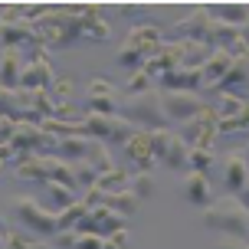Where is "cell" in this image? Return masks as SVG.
<instances>
[{
	"label": "cell",
	"instance_id": "23",
	"mask_svg": "<svg viewBox=\"0 0 249 249\" xmlns=\"http://www.w3.org/2000/svg\"><path fill=\"white\" fill-rule=\"evenodd\" d=\"M158 82L164 86V92H197V89H203V72L200 69H171Z\"/></svg>",
	"mask_w": 249,
	"mask_h": 249
},
{
	"label": "cell",
	"instance_id": "3",
	"mask_svg": "<svg viewBox=\"0 0 249 249\" xmlns=\"http://www.w3.org/2000/svg\"><path fill=\"white\" fill-rule=\"evenodd\" d=\"M118 118L131 122L141 131H158V128H171V118L164 112V99L161 89H148L141 95H124L122 108H118Z\"/></svg>",
	"mask_w": 249,
	"mask_h": 249
},
{
	"label": "cell",
	"instance_id": "41",
	"mask_svg": "<svg viewBox=\"0 0 249 249\" xmlns=\"http://www.w3.org/2000/svg\"><path fill=\"white\" fill-rule=\"evenodd\" d=\"M249 239H236V236H220V243H216V249H246Z\"/></svg>",
	"mask_w": 249,
	"mask_h": 249
},
{
	"label": "cell",
	"instance_id": "14",
	"mask_svg": "<svg viewBox=\"0 0 249 249\" xmlns=\"http://www.w3.org/2000/svg\"><path fill=\"white\" fill-rule=\"evenodd\" d=\"M249 86V50L246 53H239L236 59H233V66H230V72L220 79V86L213 89L216 95H236V99H243V89ZM246 102V99H243Z\"/></svg>",
	"mask_w": 249,
	"mask_h": 249
},
{
	"label": "cell",
	"instance_id": "38",
	"mask_svg": "<svg viewBox=\"0 0 249 249\" xmlns=\"http://www.w3.org/2000/svg\"><path fill=\"white\" fill-rule=\"evenodd\" d=\"M75 243H79V233H75V230H69V233H56V236H53V246L56 249H75Z\"/></svg>",
	"mask_w": 249,
	"mask_h": 249
},
{
	"label": "cell",
	"instance_id": "19",
	"mask_svg": "<svg viewBox=\"0 0 249 249\" xmlns=\"http://www.w3.org/2000/svg\"><path fill=\"white\" fill-rule=\"evenodd\" d=\"M246 180H249V164L243 158V151H233L223 161V187L233 197H239V190L246 187Z\"/></svg>",
	"mask_w": 249,
	"mask_h": 249
},
{
	"label": "cell",
	"instance_id": "40",
	"mask_svg": "<svg viewBox=\"0 0 249 249\" xmlns=\"http://www.w3.org/2000/svg\"><path fill=\"white\" fill-rule=\"evenodd\" d=\"M118 13H122V17H128V20H148V17H151L148 7H135V3H124V7H118Z\"/></svg>",
	"mask_w": 249,
	"mask_h": 249
},
{
	"label": "cell",
	"instance_id": "46",
	"mask_svg": "<svg viewBox=\"0 0 249 249\" xmlns=\"http://www.w3.org/2000/svg\"><path fill=\"white\" fill-rule=\"evenodd\" d=\"M246 249H249V243H246Z\"/></svg>",
	"mask_w": 249,
	"mask_h": 249
},
{
	"label": "cell",
	"instance_id": "32",
	"mask_svg": "<svg viewBox=\"0 0 249 249\" xmlns=\"http://www.w3.org/2000/svg\"><path fill=\"white\" fill-rule=\"evenodd\" d=\"M3 249H46L33 233H20V230H7V239H3Z\"/></svg>",
	"mask_w": 249,
	"mask_h": 249
},
{
	"label": "cell",
	"instance_id": "11",
	"mask_svg": "<svg viewBox=\"0 0 249 249\" xmlns=\"http://www.w3.org/2000/svg\"><path fill=\"white\" fill-rule=\"evenodd\" d=\"M161 99H164V112H167V118L177 122V124L197 118V115L207 108L197 92H161Z\"/></svg>",
	"mask_w": 249,
	"mask_h": 249
},
{
	"label": "cell",
	"instance_id": "39",
	"mask_svg": "<svg viewBox=\"0 0 249 249\" xmlns=\"http://www.w3.org/2000/svg\"><path fill=\"white\" fill-rule=\"evenodd\" d=\"M105 246H108V239L105 236H92V233L79 236V243H75V249H105Z\"/></svg>",
	"mask_w": 249,
	"mask_h": 249
},
{
	"label": "cell",
	"instance_id": "24",
	"mask_svg": "<svg viewBox=\"0 0 249 249\" xmlns=\"http://www.w3.org/2000/svg\"><path fill=\"white\" fill-rule=\"evenodd\" d=\"M180 194H184V200L194 203V207H210V184H207L203 174L187 171V174L180 177Z\"/></svg>",
	"mask_w": 249,
	"mask_h": 249
},
{
	"label": "cell",
	"instance_id": "29",
	"mask_svg": "<svg viewBox=\"0 0 249 249\" xmlns=\"http://www.w3.org/2000/svg\"><path fill=\"white\" fill-rule=\"evenodd\" d=\"M89 213L86 200H79V203H72V207H66V210L56 213V226H59V233H69V230H75L79 226V220Z\"/></svg>",
	"mask_w": 249,
	"mask_h": 249
},
{
	"label": "cell",
	"instance_id": "8",
	"mask_svg": "<svg viewBox=\"0 0 249 249\" xmlns=\"http://www.w3.org/2000/svg\"><path fill=\"white\" fill-rule=\"evenodd\" d=\"M177 135L187 141V148H213V141L220 138V115H216V108L207 105L197 118L180 124Z\"/></svg>",
	"mask_w": 249,
	"mask_h": 249
},
{
	"label": "cell",
	"instance_id": "21",
	"mask_svg": "<svg viewBox=\"0 0 249 249\" xmlns=\"http://www.w3.org/2000/svg\"><path fill=\"white\" fill-rule=\"evenodd\" d=\"M23 69H26L23 50H3V56H0V89H20Z\"/></svg>",
	"mask_w": 249,
	"mask_h": 249
},
{
	"label": "cell",
	"instance_id": "13",
	"mask_svg": "<svg viewBox=\"0 0 249 249\" xmlns=\"http://www.w3.org/2000/svg\"><path fill=\"white\" fill-rule=\"evenodd\" d=\"M53 82H56V75H53V66H50V59H46V53H43V56L26 62L20 89H26V92H50Z\"/></svg>",
	"mask_w": 249,
	"mask_h": 249
},
{
	"label": "cell",
	"instance_id": "44",
	"mask_svg": "<svg viewBox=\"0 0 249 249\" xmlns=\"http://www.w3.org/2000/svg\"><path fill=\"white\" fill-rule=\"evenodd\" d=\"M3 239H7V230L0 226V249H3Z\"/></svg>",
	"mask_w": 249,
	"mask_h": 249
},
{
	"label": "cell",
	"instance_id": "6",
	"mask_svg": "<svg viewBox=\"0 0 249 249\" xmlns=\"http://www.w3.org/2000/svg\"><path fill=\"white\" fill-rule=\"evenodd\" d=\"M135 124L124 122V118H118V115H95V112H86V118H82V135L95 138V141H112V144H128L131 138H135Z\"/></svg>",
	"mask_w": 249,
	"mask_h": 249
},
{
	"label": "cell",
	"instance_id": "7",
	"mask_svg": "<svg viewBox=\"0 0 249 249\" xmlns=\"http://www.w3.org/2000/svg\"><path fill=\"white\" fill-rule=\"evenodd\" d=\"M151 151H154V161L164 164V167H171V171H187V141L177 131L171 128H158V131H151Z\"/></svg>",
	"mask_w": 249,
	"mask_h": 249
},
{
	"label": "cell",
	"instance_id": "33",
	"mask_svg": "<svg viewBox=\"0 0 249 249\" xmlns=\"http://www.w3.org/2000/svg\"><path fill=\"white\" fill-rule=\"evenodd\" d=\"M246 105H249V102L236 99V95H226V92H223V95H216V115H220V122H223V118H236Z\"/></svg>",
	"mask_w": 249,
	"mask_h": 249
},
{
	"label": "cell",
	"instance_id": "34",
	"mask_svg": "<svg viewBox=\"0 0 249 249\" xmlns=\"http://www.w3.org/2000/svg\"><path fill=\"white\" fill-rule=\"evenodd\" d=\"M243 131L249 135V105L236 115V118H223V122H220V138H226V135H243Z\"/></svg>",
	"mask_w": 249,
	"mask_h": 249
},
{
	"label": "cell",
	"instance_id": "16",
	"mask_svg": "<svg viewBox=\"0 0 249 249\" xmlns=\"http://www.w3.org/2000/svg\"><path fill=\"white\" fill-rule=\"evenodd\" d=\"M13 177L23 180V184H50V154H30L20 158L13 167Z\"/></svg>",
	"mask_w": 249,
	"mask_h": 249
},
{
	"label": "cell",
	"instance_id": "42",
	"mask_svg": "<svg viewBox=\"0 0 249 249\" xmlns=\"http://www.w3.org/2000/svg\"><path fill=\"white\" fill-rule=\"evenodd\" d=\"M108 239H112L118 249H128V230H118V233H115V236H108Z\"/></svg>",
	"mask_w": 249,
	"mask_h": 249
},
{
	"label": "cell",
	"instance_id": "1",
	"mask_svg": "<svg viewBox=\"0 0 249 249\" xmlns=\"http://www.w3.org/2000/svg\"><path fill=\"white\" fill-rule=\"evenodd\" d=\"M33 30L46 50L72 46L75 39H82V7H50L33 23Z\"/></svg>",
	"mask_w": 249,
	"mask_h": 249
},
{
	"label": "cell",
	"instance_id": "12",
	"mask_svg": "<svg viewBox=\"0 0 249 249\" xmlns=\"http://www.w3.org/2000/svg\"><path fill=\"white\" fill-rule=\"evenodd\" d=\"M210 23L213 17L207 7H197L190 10L184 20H177L171 26V39H187V43H207V33H210Z\"/></svg>",
	"mask_w": 249,
	"mask_h": 249
},
{
	"label": "cell",
	"instance_id": "36",
	"mask_svg": "<svg viewBox=\"0 0 249 249\" xmlns=\"http://www.w3.org/2000/svg\"><path fill=\"white\" fill-rule=\"evenodd\" d=\"M72 86H75L72 75H59V79L53 82V89H50V99L56 102V105H66V102H69V95H72Z\"/></svg>",
	"mask_w": 249,
	"mask_h": 249
},
{
	"label": "cell",
	"instance_id": "17",
	"mask_svg": "<svg viewBox=\"0 0 249 249\" xmlns=\"http://www.w3.org/2000/svg\"><path fill=\"white\" fill-rule=\"evenodd\" d=\"M33 39H36V30H33L30 20H10V23H0V43H3V50H26Z\"/></svg>",
	"mask_w": 249,
	"mask_h": 249
},
{
	"label": "cell",
	"instance_id": "30",
	"mask_svg": "<svg viewBox=\"0 0 249 249\" xmlns=\"http://www.w3.org/2000/svg\"><path fill=\"white\" fill-rule=\"evenodd\" d=\"M128 180H131V174H128V171H122V167H112L108 174L99 177V184H95V187H102L105 194H122V190H128Z\"/></svg>",
	"mask_w": 249,
	"mask_h": 249
},
{
	"label": "cell",
	"instance_id": "43",
	"mask_svg": "<svg viewBox=\"0 0 249 249\" xmlns=\"http://www.w3.org/2000/svg\"><path fill=\"white\" fill-rule=\"evenodd\" d=\"M239 200H243V207H246V210H249V180H246V187L239 190Z\"/></svg>",
	"mask_w": 249,
	"mask_h": 249
},
{
	"label": "cell",
	"instance_id": "22",
	"mask_svg": "<svg viewBox=\"0 0 249 249\" xmlns=\"http://www.w3.org/2000/svg\"><path fill=\"white\" fill-rule=\"evenodd\" d=\"M233 59H236V56H233L230 50H213V53H210L207 66L200 69V72H203V89H207V92H213V89L220 86V79H223V75L230 72Z\"/></svg>",
	"mask_w": 249,
	"mask_h": 249
},
{
	"label": "cell",
	"instance_id": "20",
	"mask_svg": "<svg viewBox=\"0 0 249 249\" xmlns=\"http://www.w3.org/2000/svg\"><path fill=\"white\" fill-rule=\"evenodd\" d=\"M30 112V92L26 89H0V118L23 122Z\"/></svg>",
	"mask_w": 249,
	"mask_h": 249
},
{
	"label": "cell",
	"instance_id": "25",
	"mask_svg": "<svg viewBox=\"0 0 249 249\" xmlns=\"http://www.w3.org/2000/svg\"><path fill=\"white\" fill-rule=\"evenodd\" d=\"M112 36L108 23L102 20L99 7H82V39H92V43H105Z\"/></svg>",
	"mask_w": 249,
	"mask_h": 249
},
{
	"label": "cell",
	"instance_id": "10",
	"mask_svg": "<svg viewBox=\"0 0 249 249\" xmlns=\"http://www.w3.org/2000/svg\"><path fill=\"white\" fill-rule=\"evenodd\" d=\"M86 105H89V112H95V115H118L122 99H118V89L105 75H95V79L86 82Z\"/></svg>",
	"mask_w": 249,
	"mask_h": 249
},
{
	"label": "cell",
	"instance_id": "45",
	"mask_svg": "<svg viewBox=\"0 0 249 249\" xmlns=\"http://www.w3.org/2000/svg\"><path fill=\"white\" fill-rule=\"evenodd\" d=\"M243 158H246V164H249V148H246V151H243Z\"/></svg>",
	"mask_w": 249,
	"mask_h": 249
},
{
	"label": "cell",
	"instance_id": "31",
	"mask_svg": "<svg viewBox=\"0 0 249 249\" xmlns=\"http://www.w3.org/2000/svg\"><path fill=\"white\" fill-rule=\"evenodd\" d=\"M210 164H213V148H190V154H187V171L207 177Z\"/></svg>",
	"mask_w": 249,
	"mask_h": 249
},
{
	"label": "cell",
	"instance_id": "9",
	"mask_svg": "<svg viewBox=\"0 0 249 249\" xmlns=\"http://www.w3.org/2000/svg\"><path fill=\"white\" fill-rule=\"evenodd\" d=\"M128 226V220H124L122 213L108 210V207H95V210H89L82 220H79V226H75V233L79 236H86V233H92V236H115L118 230H124Z\"/></svg>",
	"mask_w": 249,
	"mask_h": 249
},
{
	"label": "cell",
	"instance_id": "4",
	"mask_svg": "<svg viewBox=\"0 0 249 249\" xmlns=\"http://www.w3.org/2000/svg\"><path fill=\"white\" fill-rule=\"evenodd\" d=\"M161 30L154 23H144V26H135L131 33H128V39H124V46L118 50V56H115V66L118 69H128V72H138V69H144V62L154 56V53L161 50Z\"/></svg>",
	"mask_w": 249,
	"mask_h": 249
},
{
	"label": "cell",
	"instance_id": "2",
	"mask_svg": "<svg viewBox=\"0 0 249 249\" xmlns=\"http://www.w3.org/2000/svg\"><path fill=\"white\" fill-rule=\"evenodd\" d=\"M200 223L220 233V236H236V239H249V210L243 207V200L233 194L210 200V207H203Z\"/></svg>",
	"mask_w": 249,
	"mask_h": 249
},
{
	"label": "cell",
	"instance_id": "26",
	"mask_svg": "<svg viewBox=\"0 0 249 249\" xmlns=\"http://www.w3.org/2000/svg\"><path fill=\"white\" fill-rule=\"evenodd\" d=\"M213 20H223L233 26H246L249 23V7L246 3H220V7H207Z\"/></svg>",
	"mask_w": 249,
	"mask_h": 249
},
{
	"label": "cell",
	"instance_id": "5",
	"mask_svg": "<svg viewBox=\"0 0 249 249\" xmlns=\"http://www.w3.org/2000/svg\"><path fill=\"white\" fill-rule=\"evenodd\" d=\"M10 213L23 223L26 233H33V236H56V233H59L56 210H53V207H43V203L33 200V197H17Z\"/></svg>",
	"mask_w": 249,
	"mask_h": 249
},
{
	"label": "cell",
	"instance_id": "15",
	"mask_svg": "<svg viewBox=\"0 0 249 249\" xmlns=\"http://www.w3.org/2000/svg\"><path fill=\"white\" fill-rule=\"evenodd\" d=\"M124 158L135 164V171H141V174H151V167H154V151H151V131H141L138 128L135 138L124 144Z\"/></svg>",
	"mask_w": 249,
	"mask_h": 249
},
{
	"label": "cell",
	"instance_id": "28",
	"mask_svg": "<svg viewBox=\"0 0 249 249\" xmlns=\"http://www.w3.org/2000/svg\"><path fill=\"white\" fill-rule=\"evenodd\" d=\"M46 194H50L56 213L72 207V203H79V190H72V187H66V184H46Z\"/></svg>",
	"mask_w": 249,
	"mask_h": 249
},
{
	"label": "cell",
	"instance_id": "27",
	"mask_svg": "<svg viewBox=\"0 0 249 249\" xmlns=\"http://www.w3.org/2000/svg\"><path fill=\"white\" fill-rule=\"evenodd\" d=\"M105 207H108V210H115V213H122L124 220H128V216H135V213H138L141 200H138L135 194H131V190H122V194H108Z\"/></svg>",
	"mask_w": 249,
	"mask_h": 249
},
{
	"label": "cell",
	"instance_id": "35",
	"mask_svg": "<svg viewBox=\"0 0 249 249\" xmlns=\"http://www.w3.org/2000/svg\"><path fill=\"white\" fill-rule=\"evenodd\" d=\"M128 190H131L138 200L151 197V194H154V177H151V174H141V171H135V174H131V180H128Z\"/></svg>",
	"mask_w": 249,
	"mask_h": 249
},
{
	"label": "cell",
	"instance_id": "18",
	"mask_svg": "<svg viewBox=\"0 0 249 249\" xmlns=\"http://www.w3.org/2000/svg\"><path fill=\"white\" fill-rule=\"evenodd\" d=\"M207 46H210V50H230V53H233L236 46H243V26L213 20L210 33H207Z\"/></svg>",
	"mask_w": 249,
	"mask_h": 249
},
{
	"label": "cell",
	"instance_id": "37",
	"mask_svg": "<svg viewBox=\"0 0 249 249\" xmlns=\"http://www.w3.org/2000/svg\"><path fill=\"white\" fill-rule=\"evenodd\" d=\"M148 89H154V79H151L144 69L131 72V79H128V95H141V92H148Z\"/></svg>",
	"mask_w": 249,
	"mask_h": 249
}]
</instances>
